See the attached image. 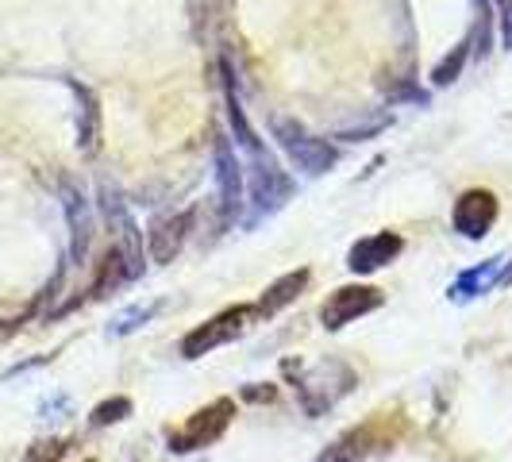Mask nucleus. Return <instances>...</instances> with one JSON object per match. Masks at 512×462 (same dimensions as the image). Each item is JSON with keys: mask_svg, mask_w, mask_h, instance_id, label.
Returning a JSON list of instances; mask_svg holds the SVG:
<instances>
[{"mask_svg": "<svg viewBox=\"0 0 512 462\" xmlns=\"http://www.w3.org/2000/svg\"><path fill=\"white\" fill-rule=\"evenodd\" d=\"M70 451V439H39V443H31V451L24 455V462H58L62 455Z\"/></svg>", "mask_w": 512, "mask_h": 462, "instance_id": "nucleus-20", "label": "nucleus"}, {"mask_svg": "<svg viewBox=\"0 0 512 462\" xmlns=\"http://www.w3.org/2000/svg\"><path fill=\"white\" fill-rule=\"evenodd\" d=\"M282 370L293 378V393L308 416H324L328 409H335L339 397H347L355 389V370L339 359L316 362V366H301L289 359Z\"/></svg>", "mask_w": 512, "mask_h": 462, "instance_id": "nucleus-1", "label": "nucleus"}, {"mask_svg": "<svg viewBox=\"0 0 512 462\" xmlns=\"http://www.w3.org/2000/svg\"><path fill=\"white\" fill-rule=\"evenodd\" d=\"M193 216H197L193 208L154 216L151 228H147V255H151V262H158V266L174 262V255L185 247V239H189V231H193Z\"/></svg>", "mask_w": 512, "mask_h": 462, "instance_id": "nucleus-7", "label": "nucleus"}, {"mask_svg": "<svg viewBox=\"0 0 512 462\" xmlns=\"http://www.w3.org/2000/svg\"><path fill=\"white\" fill-rule=\"evenodd\" d=\"M308 278H312V274H308L305 266H301V270H293V274H285V278H278V282L262 293V301L255 305L258 316H266V320H270V316H278L285 305H293V301L308 289Z\"/></svg>", "mask_w": 512, "mask_h": 462, "instance_id": "nucleus-15", "label": "nucleus"}, {"mask_svg": "<svg viewBox=\"0 0 512 462\" xmlns=\"http://www.w3.org/2000/svg\"><path fill=\"white\" fill-rule=\"evenodd\" d=\"M243 397H247V401H274V385H247V389H243Z\"/></svg>", "mask_w": 512, "mask_h": 462, "instance_id": "nucleus-22", "label": "nucleus"}, {"mask_svg": "<svg viewBox=\"0 0 512 462\" xmlns=\"http://www.w3.org/2000/svg\"><path fill=\"white\" fill-rule=\"evenodd\" d=\"M466 58H470V39H462L459 47H455V54H447L443 62H439L436 70H432V85H451V81H459L462 66H466Z\"/></svg>", "mask_w": 512, "mask_h": 462, "instance_id": "nucleus-18", "label": "nucleus"}, {"mask_svg": "<svg viewBox=\"0 0 512 462\" xmlns=\"http://www.w3.org/2000/svg\"><path fill=\"white\" fill-rule=\"evenodd\" d=\"M162 308V301H147V305H131L124 308L112 324H108V335H131V332H139L143 324H151L154 320V312Z\"/></svg>", "mask_w": 512, "mask_h": 462, "instance_id": "nucleus-17", "label": "nucleus"}, {"mask_svg": "<svg viewBox=\"0 0 512 462\" xmlns=\"http://www.w3.org/2000/svg\"><path fill=\"white\" fill-rule=\"evenodd\" d=\"M497 4V20H501V47L512 51V0H493Z\"/></svg>", "mask_w": 512, "mask_h": 462, "instance_id": "nucleus-21", "label": "nucleus"}, {"mask_svg": "<svg viewBox=\"0 0 512 462\" xmlns=\"http://www.w3.org/2000/svg\"><path fill=\"white\" fill-rule=\"evenodd\" d=\"M77 93V104H81V112H77V147L85 154H93L101 147V108H97V97H93V89H85V85H77L70 81Z\"/></svg>", "mask_w": 512, "mask_h": 462, "instance_id": "nucleus-16", "label": "nucleus"}, {"mask_svg": "<svg viewBox=\"0 0 512 462\" xmlns=\"http://www.w3.org/2000/svg\"><path fill=\"white\" fill-rule=\"evenodd\" d=\"M104 212H108V220L120 228V243H116V251L124 255V266H128L131 282L143 274V231L135 228V220H131V212L124 208V201L112 193V189H104Z\"/></svg>", "mask_w": 512, "mask_h": 462, "instance_id": "nucleus-12", "label": "nucleus"}, {"mask_svg": "<svg viewBox=\"0 0 512 462\" xmlns=\"http://www.w3.org/2000/svg\"><path fill=\"white\" fill-rule=\"evenodd\" d=\"M247 162H251V170H247V205H251V216L243 224L255 228L258 220L274 216L293 197V181L285 178V170L274 162V154L266 151V147L247 154Z\"/></svg>", "mask_w": 512, "mask_h": 462, "instance_id": "nucleus-2", "label": "nucleus"}, {"mask_svg": "<svg viewBox=\"0 0 512 462\" xmlns=\"http://www.w3.org/2000/svg\"><path fill=\"white\" fill-rule=\"evenodd\" d=\"M62 205H66V224H70V258L77 266L89 255V243H93V208L81 197V189L74 185H62Z\"/></svg>", "mask_w": 512, "mask_h": 462, "instance_id": "nucleus-13", "label": "nucleus"}, {"mask_svg": "<svg viewBox=\"0 0 512 462\" xmlns=\"http://www.w3.org/2000/svg\"><path fill=\"white\" fill-rule=\"evenodd\" d=\"M497 197L489 189H466L459 201H455V212H451V224L462 239H486L493 224H497Z\"/></svg>", "mask_w": 512, "mask_h": 462, "instance_id": "nucleus-8", "label": "nucleus"}, {"mask_svg": "<svg viewBox=\"0 0 512 462\" xmlns=\"http://www.w3.org/2000/svg\"><path fill=\"white\" fill-rule=\"evenodd\" d=\"M401 251H405V239H401L397 231L366 235V239H359V243L347 251V270H351V274H378V270L389 266Z\"/></svg>", "mask_w": 512, "mask_h": 462, "instance_id": "nucleus-10", "label": "nucleus"}, {"mask_svg": "<svg viewBox=\"0 0 512 462\" xmlns=\"http://www.w3.org/2000/svg\"><path fill=\"white\" fill-rule=\"evenodd\" d=\"M231 420H235V401L231 397H216L212 405L205 409H197L181 428L170 432V451L174 455H189V451H201V447H212L216 439L224 436L231 428Z\"/></svg>", "mask_w": 512, "mask_h": 462, "instance_id": "nucleus-5", "label": "nucleus"}, {"mask_svg": "<svg viewBox=\"0 0 512 462\" xmlns=\"http://www.w3.org/2000/svg\"><path fill=\"white\" fill-rule=\"evenodd\" d=\"M378 428H382V416H378V420H366L362 428L343 432V436L332 439V443L316 455V462H362L366 455H374L378 447H385V436Z\"/></svg>", "mask_w": 512, "mask_h": 462, "instance_id": "nucleus-11", "label": "nucleus"}, {"mask_svg": "<svg viewBox=\"0 0 512 462\" xmlns=\"http://www.w3.org/2000/svg\"><path fill=\"white\" fill-rule=\"evenodd\" d=\"M216 193H220V212H224V224H231L239 216V208L247 205V181H243V166L235 158V147L220 135L216 139Z\"/></svg>", "mask_w": 512, "mask_h": 462, "instance_id": "nucleus-9", "label": "nucleus"}, {"mask_svg": "<svg viewBox=\"0 0 512 462\" xmlns=\"http://www.w3.org/2000/svg\"><path fill=\"white\" fill-rule=\"evenodd\" d=\"M382 301V289H374V285H339L320 308V320H324L328 332H339V328H347L351 320H359L366 312H378Z\"/></svg>", "mask_w": 512, "mask_h": 462, "instance_id": "nucleus-6", "label": "nucleus"}, {"mask_svg": "<svg viewBox=\"0 0 512 462\" xmlns=\"http://www.w3.org/2000/svg\"><path fill=\"white\" fill-rule=\"evenodd\" d=\"M497 285H512V258H505V270H501Z\"/></svg>", "mask_w": 512, "mask_h": 462, "instance_id": "nucleus-23", "label": "nucleus"}, {"mask_svg": "<svg viewBox=\"0 0 512 462\" xmlns=\"http://www.w3.org/2000/svg\"><path fill=\"white\" fill-rule=\"evenodd\" d=\"M270 131H274V139H278V147H282L285 154H289V162L301 170V174H308V178H320V174H328L335 162H339V154H335V147L328 143V139H316V135H308L297 120H274L270 124Z\"/></svg>", "mask_w": 512, "mask_h": 462, "instance_id": "nucleus-4", "label": "nucleus"}, {"mask_svg": "<svg viewBox=\"0 0 512 462\" xmlns=\"http://www.w3.org/2000/svg\"><path fill=\"white\" fill-rule=\"evenodd\" d=\"M505 258L509 255H493V258H486V262H478V266H470V270H462L459 282L447 289V297H451L455 305H466V301L489 293V289L497 285V278H501V270H505Z\"/></svg>", "mask_w": 512, "mask_h": 462, "instance_id": "nucleus-14", "label": "nucleus"}, {"mask_svg": "<svg viewBox=\"0 0 512 462\" xmlns=\"http://www.w3.org/2000/svg\"><path fill=\"white\" fill-rule=\"evenodd\" d=\"M255 320H258L255 305H235V308L216 312L212 320H205L201 328H193V332L181 339V359H189V362L205 359V355H212L216 347H228L231 339H239Z\"/></svg>", "mask_w": 512, "mask_h": 462, "instance_id": "nucleus-3", "label": "nucleus"}, {"mask_svg": "<svg viewBox=\"0 0 512 462\" xmlns=\"http://www.w3.org/2000/svg\"><path fill=\"white\" fill-rule=\"evenodd\" d=\"M131 416V401L128 397H112V401H101L97 409L89 412V424L93 428H108V424H120Z\"/></svg>", "mask_w": 512, "mask_h": 462, "instance_id": "nucleus-19", "label": "nucleus"}]
</instances>
